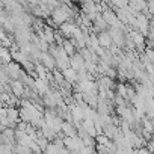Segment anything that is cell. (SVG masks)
I'll return each mask as SVG.
<instances>
[{
	"label": "cell",
	"mask_w": 154,
	"mask_h": 154,
	"mask_svg": "<svg viewBox=\"0 0 154 154\" xmlns=\"http://www.w3.org/2000/svg\"><path fill=\"white\" fill-rule=\"evenodd\" d=\"M100 44L104 45V47H109V45L112 44V36H110L109 33L103 32V33L100 35Z\"/></svg>",
	"instance_id": "1"
},
{
	"label": "cell",
	"mask_w": 154,
	"mask_h": 154,
	"mask_svg": "<svg viewBox=\"0 0 154 154\" xmlns=\"http://www.w3.org/2000/svg\"><path fill=\"white\" fill-rule=\"evenodd\" d=\"M12 91H14V94H17V95H21L23 94V85L20 83V82H15L14 85H12Z\"/></svg>",
	"instance_id": "2"
}]
</instances>
